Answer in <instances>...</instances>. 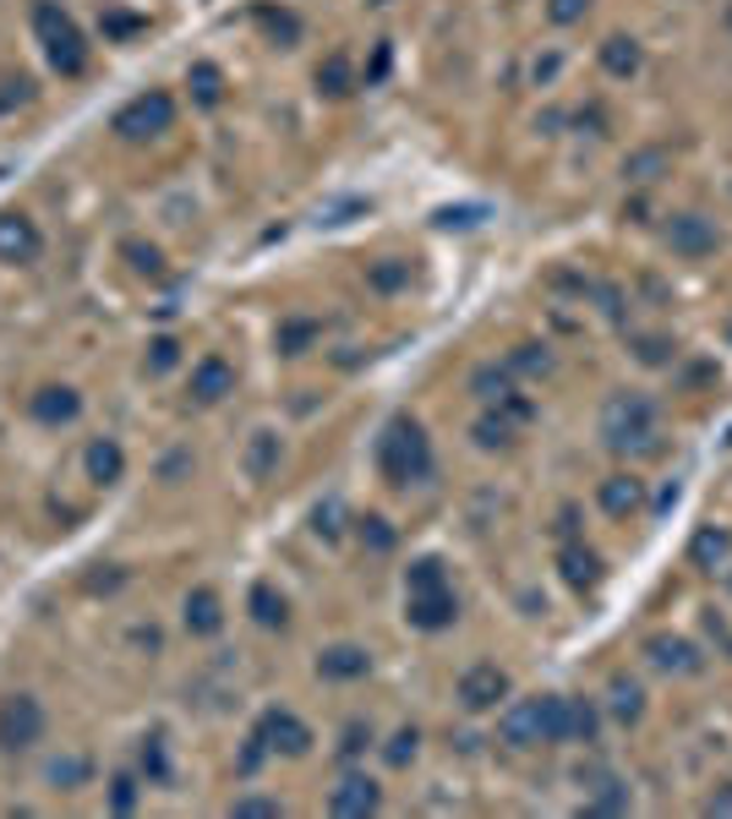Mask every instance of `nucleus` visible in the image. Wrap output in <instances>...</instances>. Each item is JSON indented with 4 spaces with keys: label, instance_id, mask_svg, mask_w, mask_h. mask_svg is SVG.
<instances>
[{
    "label": "nucleus",
    "instance_id": "obj_1",
    "mask_svg": "<svg viewBox=\"0 0 732 819\" xmlns=\"http://www.w3.org/2000/svg\"><path fill=\"white\" fill-rule=\"evenodd\" d=\"M378 470L394 487H416L432 476V443L416 416H389V427L378 432Z\"/></svg>",
    "mask_w": 732,
    "mask_h": 819
},
{
    "label": "nucleus",
    "instance_id": "obj_2",
    "mask_svg": "<svg viewBox=\"0 0 732 819\" xmlns=\"http://www.w3.org/2000/svg\"><path fill=\"white\" fill-rule=\"evenodd\" d=\"M601 443L612 454H656V404L645 393H612L601 404Z\"/></svg>",
    "mask_w": 732,
    "mask_h": 819
},
{
    "label": "nucleus",
    "instance_id": "obj_3",
    "mask_svg": "<svg viewBox=\"0 0 732 819\" xmlns=\"http://www.w3.org/2000/svg\"><path fill=\"white\" fill-rule=\"evenodd\" d=\"M498 737L509 748H536V743H563V694L541 699H514L498 716Z\"/></svg>",
    "mask_w": 732,
    "mask_h": 819
},
{
    "label": "nucleus",
    "instance_id": "obj_4",
    "mask_svg": "<svg viewBox=\"0 0 732 819\" xmlns=\"http://www.w3.org/2000/svg\"><path fill=\"white\" fill-rule=\"evenodd\" d=\"M34 28H39V45H45V56H50V66L61 77H83L88 72V39L56 0H39L34 7Z\"/></svg>",
    "mask_w": 732,
    "mask_h": 819
},
{
    "label": "nucleus",
    "instance_id": "obj_5",
    "mask_svg": "<svg viewBox=\"0 0 732 819\" xmlns=\"http://www.w3.org/2000/svg\"><path fill=\"white\" fill-rule=\"evenodd\" d=\"M170 121H175V99H170L164 88H148V94H137L132 105H121V110H115L110 132H115V137H126V143H143V137L170 132Z\"/></svg>",
    "mask_w": 732,
    "mask_h": 819
},
{
    "label": "nucleus",
    "instance_id": "obj_6",
    "mask_svg": "<svg viewBox=\"0 0 732 819\" xmlns=\"http://www.w3.org/2000/svg\"><path fill=\"white\" fill-rule=\"evenodd\" d=\"M45 737V705L34 694H7L0 699V748L7 754H28Z\"/></svg>",
    "mask_w": 732,
    "mask_h": 819
},
{
    "label": "nucleus",
    "instance_id": "obj_7",
    "mask_svg": "<svg viewBox=\"0 0 732 819\" xmlns=\"http://www.w3.org/2000/svg\"><path fill=\"white\" fill-rule=\"evenodd\" d=\"M405 618H411V628H422V634H443V628L460 623V596H454L449 585L405 590Z\"/></svg>",
    "mask_w": 732,
    "mask_h": 819
},
{
    "label": "nucleus",
    "instance_id": "obj_8",
    "mask_svg": "<svg viewBox=\"0 0 732 819\" xmlns=\"http://www.w3.org/2000/svg\"><path fill=\"white\" fill-rule=\"evenodd\" d=\"M257 737L268 743V754H306V748H312V726H306L295 710H284V705L263 710V721H257Z\"/></svg>",
    "mask_w": 732,
    "mask_h": 819
},
{
    "label": "nucleus",
    "instance_id": "obj_9",
    "mask_svg": "<svg viewBox=\"0 0 732 819\" xmlns=\"http://www.w3.org/2000/svg\"><path fill=\"white\" fill-rule=\"evenodd\" d=\"M498 699H509V672L492 667V661H476L465 677H460V705L465 710H498Z\"/></svg>",
    "mask_w": 732,
    "mask_h": 819
},
{
    "label": "nucleus",
    "instance_id": "obj_10",
    "mask_svg": "<svg viewBox=\"0 0 732 819\" xmlns=\"http://www.w3.org/2000/svg\"><path fill=\"white\" fill-rule=\"evenodd\" d=\"M667 246H672V257L699 262V257H710V252L721 246V235L710 230V219H699V213H678V219L667 224Z\"/></svg>",
    "mask_w": 732,
    "mask_h": 819
},
{
    "label": "nucleus",
    "instance_id": "obj_11",
    "mask_svg": "<svg viewBox=\"0 0 732 819\" xmlns=\"http://www.w3.org/2000/svg\"><path fill=\"white\" fill-rule=\"evenodd\" d=\"M39 246H45V235L28 213H17V208L0 213V262H34Z\"/></svg>",
    "mask_w": 732,
    "mask_h": 819
},
{
    "label": "nucleus",
    "instance_id": "obj_12",
    "mask_svg": "<svg viewBox=\"0 0 732 819\" xmlns=\"http://www.w3.org/2000/svg\"><path fill=\"white\" fill-rule=\"evenodd\" d=\"M378 803H383V792H378V781L373 775H344L333 792H328V808L339 814V819H361V814H378Z\"/></svg>",
    "mask_w": 732,
    "mask_h": 819
},
{
    "label": "nucleus",
    "instance_id": "obj_13",
    "mask_svg": "<svg viewBox=\"0 0 732 819\" xmlns=\"http://www.w3.org/2000/svg\"><path fill=\"white\" fill-rule=\"evenodd\" d=\"M645 656H650V667H661V672H672V677H694L705 661H699V650L688 645V639H672V634H650L645 639Z\"/></svg>",
    "mask_w": 732,
    "mask_h": 819
},
{
    "label": "nucleus",
    "instance_id": "obj_14",
    "mask_svg": "<svg viewBox=\"0 0 732 819\" xmlns=\"http://www.w3.org/2000/svg\"><path fill=\"white\" fill-rule=\"evenodd\" d=\"M224 393H235V366L224 355H203L192 366V399L197 404H219Z\"/></svg>",
    "mask_w": 732,
    "mask_h": 819
},
{
    "label": "nucleus",
    "instance_id": "obj_15",
    "mask_svg": "<svg viewBox=\"0 0 732 819\" xmlns=\"http://www.w3.org/2000/svg\"><path fill=\"white\" fill-rule=\"evenodd\" d=\"M34 421H45V427H66V421H77L83 416V399H77V388H66V382H50V388H39L34 393Z\"/></svg>",
    "mask_w": 732,
    "mask_h": 819
},
{
    "label": "nucleus",
    "instance_id": "obj_16",
    "mask_svg": "<svg viewBox=\"0 0 732 819\" xmlns=\"http://www.w3.org/2000/svg\"><path fill=\"white\" fill-rule=\"evenodd\" d=\"M373 672V656H366L361 645H328L322 656H317V677L322 683H355V677H366Z\"/></svg>",
    "mask_w": 732,
    "mask_h": 819
},
{
    "label": "nucleus",
    "instance_id": "obj_17",
    "mask_svg": "<svg viewBox=\"0 0 732 819\" xmlns=\"http://www.w3.org/2000/svg\"><path fill=\"white\" fill-rule=\"evenodd\" d=\"M558 569H563V579H569L574 590H596V585H601V558H596L580 536H569V541L558 547Z\"/></svg>",
    "mask_w": 732,
    "mask_h": 819
},
{
    "label": "nucleus",
    "instance_id": "obj_18",
    "mask_svg": "<svg viewBox=\"0 0 732 819\" xmlns=\"http://www.w3.org/2000/svg\"><path fill=\"white\" fill-rule=\"evenodd\" d=\"M596 498H601V509H607L612 519H634V514L645 509V481H639V476H607Z\"/></svg>",
    "mask_w": 732,
    "mask_h": 819
},
{
    "label": "nucleus",
    "instance_id": "obj_19",
    "mask_svg": "<svg viewBox=\"0 0 732 819\" xmlns=\"http://www.w3.org/2000/svg\"><path fill=\"white\" fill-rule=\"evenodd\" d=\"M181 618H186V634H197V639H213V634L224 628V601H219V590H208V585H203V590H192Z\"/></svg>",
    "mask_w": 732,
    "mask_h": 819
},
{
    "label": "nucleus",
    "instance_id": "obj_20",
    "mask_svg": "<svg viewBox=\"0 0 732 819\" xmlns=\"http://www.w3.org/2000/svg\"><path fill=\"white\" fill-rule=\"evenodd\" d=\"M83 465H88V481H94V487H115V481L126 476V449H121L115 438H94Z\"/></svg>",
    "mask_w": 732,
    "mask_h": 819
},
{
    "label": "nucleus",
    "instance_id": "obj_21",
    "mask_svg": "<svg viewBox=\"0 0 732 819\" xmlns=\"http://www.w3.org/2000/svg\"><path fill=\"white\" fill-rule=\"evenodd\" d=\"M601 710L596 699H563V743H596Z\"/></svg>",
    "mask_w": 732,
    "mask_h": 819
},
{
    "label": "nucleus",
    "instance_id": "obj_22",
    "mask_svg": "<svg viewBox=\"0 0 732 819\" xmlns=\"http://www.w3.org/2000/svg\"><path fill=\"white\" fill-rule=\"evenodd\" d=\"M727 552H732V536H727V530H716V525H699V530H694V541H688V558H694L699 569H710V574L727 563Z\"/></svg>",
    "mask_w": 732,
    "mask_h": 819
},
{
    "label": "nucleus",
    "instance_id": "obj_23",
    "mask_svg": "<svg viewBox=\"0 0 732 819\" xmlns=\"http://www.w3.org/2000/svg\"><path fill=\"white\" fill-rule=\"evenodd\" d=\"M607 710H612L623 726H634V721L645 716V688H639L634 677H612V688H607Z\"/></svg>",
    "mask_w": 732,
    "mask_h": 819
},
{
    "label": "nucleus",
    "instance_id": "obj_24",
    "mask_svg": "<svg viewBox=\"0 0 732 819\" xmlns=\"http://www.w3.org/2000/svg\"><path fill=\"white\" fill-rule=\"evenodd\" d=\"M471 393H476L481 404H503V399L514 393V371H509V366H476V371H471Z\"/></svg>",
    "mask_w": 732,
    "mask_h": 819
},
{
    "label": "nucleus",
    "instance_id": "obj_25",
    "mask_svg": "<svg viewBox=\"0 0 732 819\" xmlns=\"http://www.w3.org/2000/svg\"><path fill=\"white\" fill-rule=\"evenodd\" d=\"M246 607H252V618L263 623V628H284L290 623V607H284V596L273 590V585H252V596H246Z\"/></svg>",
    "mask_w": 732,
    "mask_h": 819
},
{
    "label": "nucleus",
    "instance_id": "obj_26",
    "mask_svg": "<svg viewBox=\"0 0 732 819\" xmlns=\"http://www.w3.org/2000/svg\"><path fill=\"white\" fill-rule=\"evenodd\" d=\"M601 66H607V77H634L639 72V45L629 34H612L601 45Z\"/></svg>",
    "mask_w": 732,
    "mask_h": 819
},
{
    "label": "nucleus",
    "instance_id": "obj_27",
    "mask_svg": "<svg viewBox=\"0 0 732 819\" xmlns=\"http://www.w3.org/2000/svg\"><path fill=\"white\" fill-rule=\"evenodd\" d=\"M186 88H192V99H197L203 110H213V105L224 99V72L208 66V61H197V66L186 72Z\"/></svg>",
    "mask_w": 732,
    "mask_h": 819
},
{
    "label": "nucleus",
    "instance_id": "obj_28",
    "mask_svg": "<svg viewBox=\"0 0 732 819\" xmlns=\"http://www.w3.org/2000/svg\"><path fill=\"white\" fill-rule=\"evenodd\" d=\"M273 465H279V438H273V432H257V438L246 443V476H252V481H268Z\"/></svg>",
    "mask_w": 732,
    "mask_h": 819
},
{
    "label": "nucleus",
    "instance_id": "obj_29",
    "mask_svg": "<svg viewBox=\"0 0 732 819\" xmlns=\"http://www.w3.org/2000/svg\"><path fill=\"white\" fill-rule=\"evenodd\" d=\"M137 770L154 781V786H164L170 781V748H164V737L154 732V737H143V748H137Z\"/></svg>",
    "mask_w": 732,
    "mask_h": 819
},
{
    "label": "nucleus",
    "instance_id": "obj_30",
    "mask_svg": "<svg viewBox=\"0 0 732 819\" xmlns=\"http://www.w3.org/2000/svg\"><path fill=\"white\" fill-rule=\"evenodd\" d=\"M88 775H94L88 754H61V759H50V781H56L61 792H77V786H83Z\"/></svg>",
    "mask_w": 732,
    "mask_h": 819
},
{
    "label": "nucleus",
    "instance_id": "obj_31",
    "mask_svg": "<svg viewBox=\"0 0 732 819\" xmlns=\"http://www.w3.org/2000/svg\"><path fill=\"white\" fill-rule=\"evenodd\" d=\"M476 443H481V449H509V443H514V421L503 416L498 404H492L487 416L476 421Z\"/></svg>",
    "mask_w": 732,
    "mask_h": 819
},
{
    "label": "nucleus",
    "instance_id": "obj_32",
    "mask_svg": "<svg viewBox=\"0 0 732 819\" xmlns=\"http://www.w3.org/2000/svg\"><path fill=\"white\" fill-rule=\"evenodd\" d=\"M355 536H361V547L366 552H394V525L383 519V514H366V519H355Z\"/></svg>",
    "mask_w": 732,
    "mask_h": 819
},
{
    "label": "nucleus",
    "instance_id": "obj_33",
    "mask_svg": "<svg viewBox=\"0 0 732 819\" xmlns=\"http://www.w3.org/2000/svg\"><path fill=\"white\" fill-rule=\"evenodd\" d=\"M317 333H322L317 317H290V322H279V350H284V355H301Z\"/></svg>",
    "mask_w": 732,
    "mask_h": 819
},
{
    "label": "nucleus",
    "instance_id": "obj_34",
    "mask_svg": "<svg viewBox=\"0 0 732 819\" xmlns=\"http://www.w3.org/2000/svg\"><path fill=\"white\" fill-rule=\"evenodd\" d=\"M317 88H322L328 99H344V94H350V61H344L339 50L317 66Z\"/></svg>",
    "mask_w": 732,
    "mask_h": 819
},
{
    "label": "nucleus",
    "instance_id": "obj_35",
    "mask_svg": "<svg viewBox=\"0 0 732 819\" xmlns=\"http://www.w3.org/2000/svg\"><path fill=\"white\" fill-rule=\"evenodd\" d=\"M623 808H629V786L623 781H601L585 797V814H623Z\"/></svg>",
    "mask_w": 732,
    "mask_h": 819
},
{
    "label": "nucleus",
    "instance_id": "obj_36",
    "mask_svg": "<svg viewBox=\"0 0 732 819\" xmlns=\"http://www.w3.org/2000/svg\"><path fill=\"white\" fill-rule=\"evenodd\" d=\"M432 585H449L443 563H438V558H416V563L405 569V590H432Z\"/></svg>",
    "mask_w": 732,
    "mask_h": 819
},
{
    "label": "nucleus",
    "instance_id": "obj_37",
    "mask_svg": "<svg viewBox=\"0 0 732 819\" xmlns=\"http://www.w3.org/2000/svg\"><path fill=\"white\" fill-rule=\"evenodd\" d=\"M416 748H422V732H416V726H400V732L389 737V748H383V759H389L394 770H405V765L416 759Z\"/></svg>",
    "mask_w": 732,
    "mask_h": 819
},
{
    "label": "nucleus",
    "instance_id": "obj_38",
    "mask_svg": "<svg viewBox=\"0 0 732 819\" xmlns=\"http://www.w3.org/2000/svg\"><path fill=\"white\" fill-rule=\"evenodd\" d=\"M366 279H373V290L394 295V290H405V284H411V262H378V268L366 273Z\"/></svg>",
    "mask_w": 732,
    "mask_h": 819
},
{
    "label": "nucleus",
    "instance_id": "obj_39",
    "mask_svg": "<svg viewBox=\"0 0 732 819\" xmlns=\"http://www.w3.org/2000/svg\"><path fill=\"white\" fill-rule=\"evenodd\" d=\"M257 23H263V28H268L279 45H295V39H301V23H295L290 12H273V7H263V12H257Z\"/></svg>",
    "mask_w": 732,
    "mask_h": 819
},
{
    "label": "nucleus",
    "instance_id": "obj_40",
    "mask_svg": "<svg viewBox=\"0 0 732 819\" xmlns=\"http://www.w3.org/2000/svg\"><path fill=\"white\" fill-rule=\"evenodd\" d=\"M509 371H552V355H547V344H520L514 355H509Z\"/></svg>",
    "mask_w": 732,
    "mask_h": 819
},
{
    "label": "nucleus",
    "instance_id": "obj_41",
    "mask_svg": "<svg viewBox=\"0 0 732 819\" xmlns=\"http://www.w3.org/2000/svg\"><path fill=\"white\" fill-rule=\"evenodd\" d=\"M121 252L132 257V268H137V273H148V279H159V273H164V257H159V246H143V241H126Z\"/></svg>",
    "mask_w": 732,
    "mask_h": 819
},
{
    "label": "nucleus",
    "instance_id": "obj_42",
    "mask_svg": "<svg viewBox=\"0 0 732 819\" xmlns=\"http://www.w3.org/2000/svg\"><path fill=\"white\" fill-rule=\"evenodd\" d=\"M312 530H317L322 541H333V536L344 530V503H339V498H328V503L312 514Z\"/></svg>",
    "mask_w": 732,
    "mask_h": 819
},
{
    "label": "nucleus",
    "instance_id": "obj_43",
    "mask_svg": "<svg viewBox=\"0 0 732 819\" xmlns=\"http://www.w3.org/2000/svg\"><path fill=\"white\" fill-rule=\"evenodd\" d=\"M230 814H235V819H279L284 808H279L273 797H235V803H230Z\"/></svg>",
    "mask_w": 732,
    "mask_h": 819
},
{
    "label": "nucleus",
    "instance_id": "obj_44",
    "mask_svg": "<svg viewBox=\"0 0 732 819\" xmlns=\"http://www.w3.org/2000/svg\"><path fill=\"white\" fill-rule=\"evenodd\" d=\"M585 12H590V0H547V17H552L558 28H574Z\"/></svg>",
    "mask_w": 732,
    "mask_h": 819
},
{
    "label": "nucleus",
    "instance_id": "obj_45",
    "mask_svg": "<svg viewBox=\"0 0 732 819\" xmlns=\"http://www.w3.org/2000/svg\"><path fill=\"white\" fill-rule=\"evenodd\" d=\"M110 808H115V814H132V808H137V775H115V781H110Z\"/></svg>",
    "mask_w": 732,
    "mask_h": 819
},
{
    "label": "nucleus",
    "instance_id": "obj_46",
    "mask_svg": "<svg viewBox=\"0 0 732 819\" xmlns=\"http://www.w3.org/2000/svg\"><path fill=\"white\" fill-rule=\"evenodd\" d=\"M175 355H181V344H175L170 333H164V339H154V344H148V371H170V366H175Z\"/></svg>",
    "mask_w": 732,
    "mask_h": 819
},
{
    "label": "nucleus",
    "instance_id": "obj_47",
    "mask_svg": "<svg viewBox=\"0 0 732 819\" xmlns=\"http://www.w3.org/2000/svg\"><path fill=\"white\" fill-rule=\"evenodd\" d=\"M143 28V17H132V12H105V39H132Z\"/></svg>",
    "mask_w": 732,
    "mask_h": 819
},
{
    "label": "nucleus",
    "instance_id": "obj_48",
    "mask_svg": "<svg viewBox=\"0 0 732 819\" xmlns=\"http://www.w3.org/2000/svg\"><path fill=\"white\" fill-rule=\"evenodd\" d=\"M263 759H268V743L252 732V737H246V748H241V765H235V770H241V775H257V770H263Z\"/></svg>",
    "mask_w": 732,
    "mask_h": 819
},
{
    "label": "nucleus",
    "instance_id": "obj_49",
    "mask_svg": "<svg viewBox=\"0 0 732 819\" xmlns=\"http://www.w3.org/2000/svg\"><path fill=\"white\" fill-rule=\"evenodd\" d=\"M366 743H373V732H366L361 721H350V726H344V743H339V754H344V759H355V754H366Z\"/></svg>",
    "mask_w": 732,
    "mask_h": 819
},
{
    "label": "nucleus",
    "instance_id": "obj_50",
    "mask_svg": "<svg viewBox=\"0 0 732 819\" xmlns=\"http://www.w3.org/2000/svg\"><path fill=\"white\" fill-rule=\"evenodd\" d=\"M656 164H661V148H650V154H639V159L629 164V175H634V181H650V170H656Z\"/></svg>",
    "mask_w": 732,
    "mask_h": 819
},
{
    "label": "nucleus",
    "instance_id": "obj_51",
    "mask_svg": "<svg viewBox=\"0 0 732 819\" xmlns=\"http://www.w3.org/2000/svg\"><path fill=\"white\" fill-rule=\"evenodd\" d=\"M705 814H732V786L710 792V797H705Z\"/></svg>",
    "mask_w": 732,
    "mask_h": 819
},
{
    "label": "nucleus",
    "instance_id": "obj_52",
    "mask_svg": "<svg viewBox=\"0 0 732 819\" xmlns=\"http://www.w3.org/2000/svg\"><path fill=\"white\" fill-rule=\"evenodd\" d=\"M574 530H580V509H574V503H569V509H563V514H558V536H563V541H569V536H574Z\"/></svg>",
    "mask_w": 732,
    "mask_h": 819
},
{
    "label": "nucleus",
    "instance_id": "obj_53",
    "mask_svg": "<svg viewBox=\"0 0 732 819\" xmlns=\"http://www.w3.org/2000/svg\"><path fill=\"white\" fill-rule=\"evenodd\" d=\"M727 28H732V7H727Z\"/></svg>",
    "mask_w": 732,
    "mask_h": 819
},
{
    "label": "nucleus",
    "instance_id": "obj_54",
    "mask_svg": "<svg viewBox=\"0 0 732 819\" xmlns=\"http://www.w3.org/2000/svg\"><path fill=\"white\" fill-rule=\"evenodd\" d=\"M727 585H732V579H727Z\"/></svg>",
    "mask_w": 732,
    "mask_h": 819
}]
</instances>
